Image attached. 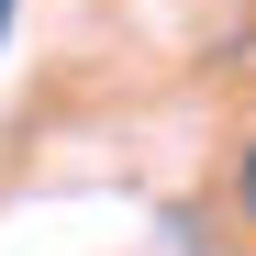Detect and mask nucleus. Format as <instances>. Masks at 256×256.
I'll list each match as a JSON object with an SVG mask.
<instances>
[{"label": "nucleus", "mask_w": 256, "mask_h": 256, "mask_svg": "<svg viewBox=\"0 0 256 256\" xmlns=\"http://www.w3.org/2000/svg\"><path fill=\"white\" fill-rule=\"evenodd\" d=\"M12 12H22V0H0V34H12Z\"/></svg>", "instance_id": "nucleus-2"}, {"label": "nucleus", "mask_w": 256, "mask_h": 256, "mask_svg": "<svg viewBox=\"0 0 256 256\" xmlns=\"http://www.w3.org/2000/svg\"><path fill=\"white\" fill-rule=\"evenodd\" d=\"M234 212L256 223V134H245V156H234Z\"/></svg>", "instance_id": "nucleus-1"}]
</instances>
